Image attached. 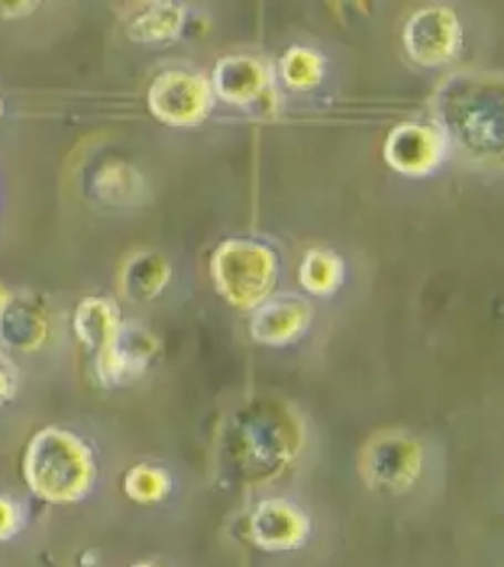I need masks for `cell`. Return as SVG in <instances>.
Returning <instances> with one entry per match:
<instances>
[{
  "label": "cell",
  "instance_id": "5",
  "mask_svg": "<svg viewBox=\"0 0 504 567\" xmlns=\"http://www.w3.org/2000/svg\"><path fill=\"white\" fill-rule=\"evenodd\" d=\"M306 518L284 501H266L253 516V538L260 548H296L306 538Z\"/></svg>",
  "mask_w": 504,
  "mask_h": 567
},
{
  "label": "cell",
  "instance_id": "15",
  "mask_svg": "<svg viewBox=\"0 0 504 567\" xmlns=\"http://www.w3.org/2000/svg\"><path fill=\"white\" fill-rule=\"evenodd\" d=\"M18 520L20 516L17 506L0 496V540H7L12 534H17Z\"/></svg>",
  "mask_w": 504,
  "mask_h": 567
},
{
  "label": "cell",
  "instance_id": "8",
  "mask_svg": "<svg viewBox=\"0 0 504 567\" xmlns=\"http://www.w3.org/2000/svg\"><path fill=\"white\" fill-rule=\"evenodd\" d=\"M310 319V308L298 298H280L265 303L253 319V336L263 343H284L298 336Z\"/></svg>",
  "mask_w": 504,
  "mask_h": 567
},
{
  "label": "cell",
  "instance_id": "1",
  "mask_svg": "<svg viewBox=\"0 0 504 567\" xmlns=\"http://www.w3.org/2000/svg\"><path fill=\"white\" fill-rule=\"evenodd\" d=\"M28 485L52 503H73L89 493L95 463L80 437L58 427L34 435L24 457Z\"/></svg>",
  "mask_w": 504,
  "mask_h": 567
},
{
  "label": "cell",
  "instance_id": "7",
  "mask_svg": "<svg viewBox=\"0 0 504 567\" xmlns=\"http://www.w3.org/2000/svg\"><path fill=\"white\" fill-rule=\"evenodd\" d=\"M387 158L402 172H425L440 158V141L432 131L416 124H402L387 142Z\"/></svg>",
  "mask_w": 504,
  "mask_h": 567
},
{
  "label": "cell",
  "instance_id": "11",
  "mask_svg": "<svg viewBox=\"0 0 504 567\" xmlns=\"http://www.w3.org/2000/svg\"><path fill=\"white\" fill-rule=\"evenodd\" d=\"M182 24V12L174 4H151L131 27V34L138 40H162L176 34Z\"/></svg>",
  "mask_w": 504,
  "mask_h": 567
},
{
  "label": "cell",
  "instance_id": "14",
  "mask_svg": "<svg viewBox=\"0 0 504 567\" xmlns=\"http://www.w3.org/2000/svg\"><path fill=\"white\" fill-rule=\"evenodd\" d=\"M282 68L284 78L296 87H306V85L316 83L321 73L318 55H313L308 50H301V48H294L286 53Z\"/></svg>",
  "mask_w": 504,
  "mask_h": 567
},
{
  "label": "cell",
  "instance_id": "6",
  "mask_svg": "<svg viewBox=\"0 0 504 567\" xmlns=\"http://www.w3.org/2000/svg\"><path fill=\"white\" fill-rule=\"evenodd\" d=\"M367 471L374 481L389 487H400L420 470V450L402 435H382L369 445Z\"/></svg>",
  "mask_w": 504,
  "mask_h": 567
},
{
  "label": "cell",
  "instance_id": "10",
  "mask_svg": "<svg viewBox=\"0 0 504 567\" xmlns=\"http://www.w3.org/2000/svg\"><path fill=\"white\" fill-rule=\"evenodd\" d=\"M115 331V311L106 301L88 300L78 310V333L89 346H111Z\"/></svg>",
  "mask_w": 504,
  "mask_h": 567
},
{
  "label": "cell",
  "instance_id": "16",
  "mask_svg": "<svg viewBox=\"0 0 504 567\" xmlns=\"http://www.w3.org/2000/svg\"><path fill=\"white\" fill-rule=\"evenodd\" d=\"M7 386H9V384H7V379H4V374L0 372V396L7 392Z\"/></svg>",
  "mask_w": 504,
  "mask_h": 567
},
{
  "label": "cell",
  "instance_id": "12",
  "mask_svg": "<svg viewBox=\"0 0 504 567\" xmlns=\"http://www.w3.org/2000/svg\"><path fill=\"white\" fill-rule=\"evenodd\" d=\"M341 275V265L331 252L311 250L301 265V282L311 292H329L337 286Z\"/></svg>",
  "mask_w": 504,
  "mask_h": 567
},
{
  "label": "cell",
  "instance_id": "13",
  "mask_svg": "<svg viewBox=\"0 0 504 567\" xmlns=\"http://www.w3.org/2000/svg\"><path fill=\"white\" fill-rule=\"evenodd\" d=\"M124 487L136 501L152 503V501H160L168 493L169 478L164 475V471L138 467L126 477Z\"/></svg>",
  "mask_w": 504,
  "mask_h": 567
},
{
  "label": "cell",
  "instance_id": "4",
  "mask_svg": "<svg viewBox=\"0 0 504 567\" xmlns=\"http://www.w3.org/2000/svg\"><path fill=\"white\" fill-rule=\"evenodd\" d=\"M408 52L416 62L435 65L452 58L460 44V27L452 10L424 9L410 18L404 32Z\"/></svg>",
  "mask_w": 504,
  "mask_h": 567
},
{
  "label": "cell",
  "instance_id": "2",
  "mask_svg": "<svg viewBox=\"0 0 504 567\" xmlns=\"http://www.w3.org/2000/svg\"><path fill=\"white\" fill-rule=\"evenodd\" d=\"M275 266L268 248L248 240H227L213 257V276L230 303L250 308L270 290Z\"/></svg>",
  "mask_w": 504,
  "mask_h": 567
},
{
  "label": "cell",
  "instance_id": "9",
  "mask_svg": "<svg viewBox=\"0 0 504 567\" xmlns=\"http://www.w3.org/2000/svg\"><path fill=\"white\" fill-rule=\"evenodd\" d=\"M265 71L255 60L229 58L223 60L215 70L217 93L235 103H247L258 97L265 87Z\"/></svg>",
  "mask_w": 504,
  "mask_h": 567
},
{
  "label": "cell",
  "instance_id": "17",
  "mask_svg": "<svg viewBox=\"0 0 504 567\" xmlns=\"http://www.w3.org/2000/svg\"><path fill=\"white\" fill-rule=\"evenodd\" d=\"M138 567H151V566H138Z\"/></svg>",
  "mask_w": 504,
  "mask_h": 567
},
{
  "label": "cell",
  "instance_id": "3",
  "mask_svg": "<svg viewBox=\"0 0 504 567\" xmlns=\"http://www.w3.org/2000/svg\"><path fill=\"white\" fill-rule=\"evenodd\" d=\"M209 101V85L186 71L162 73L148 95L154 115L172 124L197 123L207 113Z\"/></svg>",
  "mask_w": 504,
  "mask_h": 567
}]
</instances>
